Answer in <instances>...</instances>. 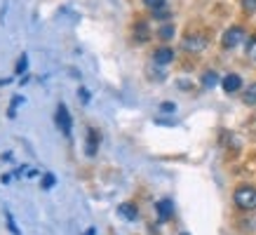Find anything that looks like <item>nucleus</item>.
<instances>
[{"label":"nucleus","mask_w":256,"mask_h":235,"mask_svg":"<svg viewBox=\"0 0 256 235\" xmlns=\"http://www.w3.org/2000/svg\"><path fill=\"white\" fill-rule=\"evenodd\" d=\"M235 204L244 212L256 210V188L254 186H240L235 190Z\"/></svg>","instance_id":"obj_1"},{"label":"nucleus","mask_w":256,"mask_h":235,"mask_svg":"<svg viewBox=\"0 0 256 235\" xmlns=\"http://www.w3.org/2000/svg\"><path fill=\"white\" fill-rule=\"evenodd\" d=\"M70 113L68 108H66V104H59L56 106V127L62 130V134L66 136V139H70Z\"/></svg>","instance_id":"obj_2"},{"label":"nucleus","mask_w":256,"mask_h":235,"mask_svg":"<svg viewBox=\"0 0 256 235\" xmlns=\"http://www.w3.org/2000/svg\"><path fill=\"white\" fill-rule=\"evenodd\" d=\"M244 40V31H242L240 26H233V28H228L224 33V47L226 50H230V47H238Z\"/></svg>","instance_id":"obj_3"},{"label":"nucleus","mask_w":256,"mask_h":235,"mask_svg":"<svg viewBox=\"0 0 256 235\" xmlns=\"http://www.w3.org/2000/svg\"><path fill=\"white\" fill-rule=\"evenodd\" d=\"M221 87H224L228 94H233V92H238L242 87V78L238 76V73H228L224 80H221Z\"/></svg>","instance_id":"obj_4"},{"label":"nucleus","mask_w":256,"mask_h":235,"mask_svg":"<svg viewBox=\"0 0 256 235\" xmlns=\"http://www.w3.org/2000/svg\"><path fill=\"white\" fill-rule=\"evenodd\" d=\"M156 210H158V219H160V221H170L172 214H174V202L164 198V200H160V202L156 204Z\"/></svg>","instance_id":"obj_5"},{"label":"nucleus","mask_w":256,"mask_h":235,"mask_svg":"<svg viewBox=\"0 0 256 235\" xmlns=\"http://www.w3.org/2000/svg\"><path fill=\"white\" fill-rule=\"evenodd\" d=\"M118 212H120V216L127 221H136L139 219V210H136V204L132 202H122L120 207H118Z\"/></svg>","instance_id":"obj_6"},{"label":"nucleus","mask_w":256,"mask_h":235,"mask_svg":"<svg viewBox=\"0 0 256 235\" xmlns=\"http://www.w3.org/2000/svg\"><path fill=\"white\" fill-rule=\"evenodd\" d=\"M172 59H174V50H170V47H160V50H156V54H153V62L160 64V66H167Z\"/></svg>","instance_id":"obj_7"},{"label":"nucleus","mask_w":256,"mask_h":235,"mask_svg":"<svg viewBox=\"0 0 256 235\" xmlns=\"http://www.w3.org/2000/svg\"><path fill=\"white\" fill-rule=\"evenodd\" d=\"M204 45H207V38H204V36H188V38L184 40V47H186V50H193V52H200Z\"/></svg>","instance_id":"obj_8"},{"label":"nucleus","mask_w":256,"mask_h":235,"mask_svg":"<svg viewBox=\"0 0 256 235\" xmlns=\"http://www.w3.org/2000/svg\"><path fill=\"white\" fill-rule=\"evenodd\" d=\"M148 36H150V33H148V24L146 22H136V26H134V40H136V42H146L148 40Z\"/></svg>","instance_id":"obj_9"},{"label":"nucleus","mask_w":256,"mask_h":235,"mask_svg":"<svg viewBox=\"0 0 256 235\" xmlns=\"http://www.w3.org/2000/svg\"><path fill=\"white\" fill-rule=\"evenodd\" d=\"M202 85L207 87V90H212L214 85H218V76L214 73V70H207V73L202 76Z\"/></svg>","instance_id":"obj_10"},{"label":"nucleus","mask_w":256,"mask_h":235,"mask_svg":"<svg viewBox=\"0 0 256 235\" xmlns=\"http://www.w3.org/2000/svg\"><path fill=\"white\" fill-rule=\"evenodd\" d=\"M96 144H99V134L90 130V141H87V156H94L96 153Z\"/></svg>","instance_id":"obj_11"},{"label":"nucleus","mask_w":256,"mask_h":235,"mask_svg":"<svg viewBox=\"0 0 256 235\" xmlns=\"http://www.w3.org/2000/svg\"><path fill=\"white\" fill-rule=\"evenodd\" d=\"M244 104L256 106V82H252V85L247 87V92H244Z\"/></svg>","instance_id":"obj_12"},{"label":"nucleus","mask_w":256,"mask_h":235,"mask_svg":"<svg viewBox=\"0 0 256 235\" xmlns=\"http://www.w3.org/2000/svg\"><path fill=\"white\" fill-rule=\"evenodd\" d=\"M56 184V176L54 174H45V176H42V188H45V190H50V188L54 186Z\"/></svg>","instance_id":"obj_13"},{"label":"nucleus","mask_w":256,"mask_h":235,"mask_svg":"<svg viewBox=\"0 0 256 235\" xmlns=\"http://www.w3.org/2000/svg\"><path fill=\"white\" fill-rule=\"evenodd\" d=\"M164 2H167V0H144V5L150 8V10H162Z\"/></svg>","instance_id":"obj_14"},{"label":"nucleus","mask_w":256,"mask_h":235,"mask_svg":"<svg viewBox=\"0 0 256 235\" xmlns=\"http://www.w3.org/2000/svg\"><path fill=\"white\" fill-rule=\"evenodd\" d=\"M5 219H8V228L12 230V233H14V235H22V230L16 228V224H14V219H12V214H10V212H5Z\"/></svg>","instance_id":"obj_15"},{"label":"nucleus","mask_w":256,"mask_h":235,"mask_svg":"<svg viewBox=\"0 0 256 235\" xmlns=\"http://www.w3.org/2000/svg\"><path fill=\"white\" fill-rule=\"evenodd\" d=\"M26 68H28V56L22 54L19 56V62H16V73H24Z\"/></svg>","instance_id":"obj_16"},{"label":"nucleus","mask_w":256,"mask_h":235,"mask_svg":"<svg viewBox=\"0 0 256 235\" xmlns=\"http://www.w3.org/2000/svg\"><path fill=\"white\" fill-rule=\"evenodd\" d=\"M160 36H162L164 40L172 38V36H174V26H172V24H164L162 28H160Z\"/></svg>","instance_id":"obj_17"},{"label":"nucleus","mask_w":256,"mask_h":235,"mask_svg":"<svg viewBox=\"0 0 256 235\" xmlns=\"http://www.w3.org/2000/svg\"><path fill=\"white\" fill-rule=\"evenodd\" d=\"M22 102H24V96H19V94H16V96H12V108H10V118H14V110H16V106H19Z\"/></svg>","instance_id":"obj_18"},{"label":"nucleus","mask_w":256,"mask_h":235,"mask_svg":"<svg viewBox=\"0 0 256 235\" xmlns=\"http://www.w3.org/2000/svg\"><path fill=\"white\" fill-rule=\"evenodd\" d=\"M242 8L247 12H256V0H242Z\"/></svg>","instance_id":"obj_19"},{"label":"nucleus","mask_w":256,"mask_h":235,"mask_svg":"<svg viewBox=\"0 0 256 235\" xmlns=\"http://www.w3.org/2000/svg\"><path fill=\"white\" fill-rule=\"evenodd\" d=\"M78 94H80V102H82V104H90V92H87L85 87H80Z\"/></svg>","instance_id":"obj_20"},{"label":"nucleus","mask_w":256,"mask_h":235,"mask_svg":"<svg viewBox=\"0 0 256 235\" xmlns=\"http://www.w3.org/2000/svg\"><path fill=\"white\" fill-rule=\"evenodd\" d=\"M160 108H162L164 113H174V110H176V104H172V102H164L162 106H160Z\"/></svg>","instance_id":"obj_21"},{"label":"nucleus","mask_w":256,"mask_h":235,"mask_svg":"<svg viewBox=\"0 0 256 235\" xmlns=\"http://www.w3.org/2000/svg\"><path fill=\"white\" fill-rule=\"evenodd\" d=\"M85 235H96V228H87V233Z\"/></svg>","instance_id":"obj_22"},{"label":"nucleus","mask_w":256,"mask_h":235,"mask_svg":"<svg viewBox=\"0 0 256 235\" xmlns=\"http://www.w3.org/2000/svg\"><path fill=\"white\" fill-rule=\"evenodd\" d=\"M8 82H10V80H0V85H8Z\"/></svg>","instance_id":"obj_23"},{"label":"nucleus","mask_w":256,"mask_h":235,"mask_svg":"<svg viewBox=\"0 0 256 235\" xmlns=\"http://www.w3.org/2000/svg\"><path fill=\"white\" fill-rule=\"evenodd\" d=\"M181 235H188V233H181Z\"/></svg>","instance_id":"obj_24"}]
</instances>
